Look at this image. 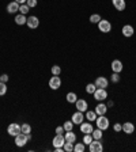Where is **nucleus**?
I'll use <instances>...</instances> for the list:
<instances>
[{
	"instance_id": "393cba45",
	"label": "nucleus",
	"mask_w": 136,
	"mask_h": 152,
	"mask_svg": "<svg viewBox=\"0 0 136 152\" xmlns=\"http://www.w3.org/2000/svg\"><path fill=\"white\" fill-rule=\"evenodd\" d=\"M85 142H78V144H74V151L75 152H85Z\"/></svg>"
},
{
	"instance_id": "7c9ffc66",
	"label": "nucleus",
	"mask_w": 136,
	"mask_h": 152,
	"mask_svg": "<svg viewBox=\"0 0 136 152\" xmlns=\"http://www.w3.org/2000/svg\"><path fill=\"white\" fill-rule=\"evenodd\" d=\"M93 140H94V139H93L91 133H86V134H85V137H83V142H85L86 145H89V144L93 141Z\"/></svg>"
},
{
	"instance_id": "e433bc0d",
	"label": "nucleus",
	"mask_w": 136,
	"mask_h": 152,
	"mask_svg": "<svg viewBox=\"0 0 136 152\" xmlns=\"http://www.w3.org/2000/svg\"><path fill=\"white\" fill-rule=\"evenodd\" d=\"M113 130L114 132H121V130H123V125H121V124H114L113 125Z\"/></svg>"
},
{
	"instance_id": "bb28decb",
	"label": "nucleus",
	"mask_w": 136,
	"mask_h": 152,
	"mask_svg": "<svg viewBox=\"0 0 136 152\" xmlns=\"http://www.w3.org/2000/svg\"><path fill=\"white\" fill-rule=\"evenodd\" d=\"M95 90H97V87H95L94 83H89V84L86 86V92L87 94H94Z\"/></svg>"
},
{
	"instance_id": "1a4fd4ad",
	"label": "nucleus",
	"mask_w": 136,
	"mask_h": 152,
	"mask_svg": "<svg viewBox=\"0 0 136 152\" xmlns=\"http://www.w3.org/2000/svg\"><path fill=\"white\" fill-rule=\"evenodd\" d=\"M94 84H95V87H97V88H106V87L109 86V80L106 79L105 76H99V77H97V79H95Z\"/></svg>"
},
{
	"instance_id": "a19ab883",
	"label": "nucleus",
	"mask_w": 136,
	"mask_h": 152,
	"mask_svg": "<svg viewBox=\"0 0 136 152\" xmlns=\"http://www.w3.org/2000/svg\"><path fill=\"white\" fill-rule=\"evenodd\" d=\"M113 104H114V102H113V101H109L108 103H106V106H108V107H112Z\"/></svg>"
},
{
	"instance_id": "4468645a",
	"label": "nucleus",
	"mask_w": 136,
	"mask_h": 152,
	"mask_svg": "<svg viewBox=\"0 0 136 152\" xmlns=\"http://www.w3.org/2000/svg\"><path fill=\"white\" fill-rule=\"evenodd\" d=\"M121 33H123L124 37L129 38V37H132V35H133V33H135V28H133V26H131V25H125V26H123V30H121Z\"/></svg>"
},
{
	"instance_id": "ddd939ff",
	"label": "nucleus",
	"mask_w": 136,
	"mask_h": 152,
	"mask_svg": "<svg viewBox=\"0 0 136 152\" xmlns=\"http://www.w3.org/2000/svg\"><path fill=\"white\" fill-rule=\"evenodd\" d=\"M19 6H21V4L16 3L15 0L11 1V3H8L7 4V12L8 14H16L19 11Z\"/></svg>"
},
{
	"instance_id": "2f4dec72",
	"label": "nucleus",
	"mask_w": 136,
	"mask_h": 152,
	"mask_svg": "<svg viewBox=\"0 0 136 152\" xmlns=\"http://www.w3.org/2000/svg\"><path fill=\"white\" fill-rule=\"evenodd\" d=\"M99 20H101V15H98V14L90 15V23H98Z\"/></svg>"
},
{
	"instance_id": "473e14b6",
	"label": "nucleus",
	"mask_w": 136,
	"mask_h": 152,
	"mask_svg": "<svg viewBox=\"0 0 136 152\" xmlns=\"http://www.w3.org/2000/svg\"><path fill=\"white\" fill-rule=\"evenodd\" d=\"M51 71H52V75H56V76H59L61 73V68L59 65H53Z\"/></svg>"
},
{
	"instance_id": "f03ea898",
	"label": "nucleus",
	"mask_w": 136,
	"mask_h": 152,
	"mask_svg": "<svg viewBox=\"0 0 136 152\" xmlns=\"http://www.w3.org/2000/svg\"><path fill=\"white\" fill-rule=\"evenodd\" d=\"M95 124H97V128L101 130H106L109 128V125H110L109 118H106L105 115H98L97 120H95Z\"/></svg>"
},
{
	"instance_id": "ea45409f",
	"label": "nucleus",
	"mask_w": 136,
	"mask_h": 152,
	"mask_svg": "<svg viewBox=\"0 0 136 152\" xmlns=\"http://www.w3.org/2000/svg\"><path fill=\"white\" fill-rule=\"evenodd\" d=\"M16 3H19V4H26V1H27V0H15Z\"/></svg>"
},
{
	"instance_id": "b1692460",
	"label": "nucleus",
	"mask_w": 136,
	"mask_h": 152,
	"mask_svg": "<svg viewBox=\"0 0 136 152\" xmlns=\"http://www.w3.org/2000/svg\"><path fill=\"white\" fill-rule=\"evenodd\" d=\"M91 136H93V139H94V140H101L102 136H104V133H102L101 129H97V130H93Z\"/></svg>"
},
{
	"instance_id": "0eeeda50",
	"label": "nucleus",
	"mask_w": 136,
	"mask_h": 152,
	"mask_svg": "<svg viewBox=\"0 0 136 152\" xmlns=\"http://www.w3.org/2000/svg\"><path fill=\"white\" fill-rule=\"evenodd\" d=\"M60 86H61L60 76L53 75L51 79H49V87H51L52 90H59V88H60Z\"/></svg>"
},
{
	"instance_id": "5701e85b",
	"label": "nucleus",
	"mask_w": 136,
	"mask_h": 152,
	"mask_svg": "<svg viewBox=\"0 0 136 152\" xmlns=\"http://www.w3.org/2000/svg\"><path fill=\"white\" fill-rule=\"evenodd\" d=\"M86 118L89 120V122H93L97 120V113L95 111H86Z\"/></svg>"
},
{
	"instance_id": "6ab92c4d",
	"label": "nucleus",
	"mask_w": 136,
	"mask_h": 152,
	"mask_svg": "<svg viewBox=\"0 0 136 152\" xmlns=\"http://www.w3.org/2000/svg\"><path fill=\"white\" fill-rule=\"evenodd\" d=\"M123 132L127 134H132L135 132V125L132 122H124L123 124Z\"/></svg>"
},
{
	"instance_id": "dca6fc26",
	"label": "nucleus",
	"mask_w": 136,
	"mask_h": 152,
	"mask_svg": "<svg viewBox=\"0 0 136 152\" xmlns=\"http://www.w3.org/2000/svg\"><path fill=\"white\" fill-rule=\"evenodd\" d=\"M95 113H97V115H105L106 114V111H108V106L105 103H98L97 106H95Z\"/></svg>"
},
{
	"instance_id": "412c9836",
	"label": "nucleus",
	"mask_w": 136,
	"mask_h": 152,
	"mask_svg": "<svg viewBox=\"0 0 136 152\" xmlns=\"http://www.w3.org/2000/svg\"><path fill=\"white\" fill-rule=\"evenodd\" d=\"M64 139H65V141L75 142L76 141V134L72 132V130H68V132L64 133Z\"/></svg>"
},
{
	"instance_id": "c756f323",
	"label": "nucleus",
	"mask_w": 136,
	"mask_h": 152,
	"mask_svg": "<svg viewBox=\"0 0 136 152\" xmlns=\"http://www.w3.org/2000/svg\"><path fill=\"white\" fill-rule=\"evenodd\" d=\"M63 128H64V130H65V132H68V130H72L74 122H72V121H65V122L63 124Z\"/></svg>"
},
{
	"instance_id": "58836bf2",
	"label": "nucleus",
	"mask_w": 136,
	"mask_h": 152,
	"mask_svg": "<svg viewBox=\"0 0 136 152\" xmlns=\"http://www.w3.org/2000/svg\"><path fill=\"white\" fill-rule=\"evenodd\" d=\"M0 76H1V82H3V83L8 82V75H6V73H4V75H0Z\"/></svg>"
},
{
	"instance_id": "423d86ee",
	"label": "nucleus",
	"mask_w": 136,
	"mask_h": 152,
	"mask_svg": "<svg viewBox=\"0 0 136 152\" xmlns=\"http://www.w3.org/2000/svg\"><path fill=\"white\" fill-rule=\"evenodd\" d=\"M90 152H102L104 151V145H102L101 140H93L89 144Z\"/></svg>"
},
{
	"instance_id": "c9c22d12",
	"label": "nucleus",
	"mask_w": 136,
	"mask_h": 152,
	"mask_svg": "<svg viewBox=\"0 0 136 152\" xmlns=\"http://www.w3.org/2000/svg\"><path fill=\"white\" fill-rule=\"evenodd\" d=\"M37 0H27V1H26V4H27L29 7H30V8H34L35 6H37Z\"/></svg>"
},
{
	"instance_id": "f8f14e48",
	"label": "nucleus",
	"mask_w": 136,
	"mask_h": 152,
	"mask_svg": "<svg viewBox=\"0 0 136 152\" xmlns=\"http://www.w3.org/2000/svg\"><path fill=\"white\" fill-rule=\"evenodd\" d=\"M75 106H76V109L79 111H82V113L87 111V109H89V104H87V102H86L85 99H78V101L75 102Z\"/></svg>"
},
{
	"instance_id": "4be33fe9",
	"label": "nucleus",
	"mask_w": 136,
	"mask_h": 152,
	"mask_svg": "<svg viewBox=\"0 0 136 152\" xmlns=\"http://www.w3.org/2000/svg\"><path fill=\"white\" fill-rule=\"evenodd\" d=\"M65 99H67L68 103H75V102L78 101V95H76L75 92H68L67 96H65Z\"/></svg>"
},
{
	"instance_id": "f704fd0d",
	"label": "nucleus",
	"mask_w": 136,
	"mask_h": 152,
	"mask_svg": "<svg viewBox=\"0 0 136 152\" xmlns=\"http://www.w3.org/2000/svg\"><path fill=\"white\" fill-rule=\"evenodd\" d=\"M112 83H118L120 82V75L118 73H116V72H113V75H112Z\"/></svg>"
},
{
	"instance_id": "a211bd4d",
	"label": "nucleus",
	"mask_w": 136,
	"mask_h": 152,
	"mask_svg": "<svg viewBox=\"0 0 136 152\" xmlns=\"http://www.w3.org/2000/svg\"><path fill=\"white\" fill-rule=\"evenodd\" d=\"M112 3H113V7L117 11H124L127 4H125V0H112Z\"/></svg>"
},
{
	"instance_id": "cd10ccee",
	"label": "nucleus",
	"mask_w": 136,
	"mask_h": 152,
	"mask_svg": "<svg viewBox=\"0 0 136 152\" xmlns=\"http://www.w3.org/2000/svg\"><path fill=\"white\" fill-rule=\"evenodd\" d=\"M21 129H22V133H25V134H30V132H32V126H30L29 124L21 125Z\"/></svg>"
},
{
	"instance_id": "9b49d317",
	"label": "nucleus",
	"mask_w": 136,
	"mask_h": 152,
	"mask_svg": "<svg viewBox=\"0 0 136 152\" xmlns=\"http://www.w3.org/2000/svg\"><path fill=\"white\" fill-rule=\"evenodd\" d=\"M26 25H27V27H30V28H37L38 26H40V19H38L37 16H34V15L29 16Z\"/></svg>"
},
{
	"instance_id": "6e6552de",
	"label": "nucleus",
	"mask_w": 136,
	"mask_h": 152,
	"mask_svg": "<svg viewBox=\"0 0 136 152\" xmlns=\"http://www.w3.org/2000/svg\"><path fill=\"white\" fill-rule=\"evenodd\" d=\"M64 142H65V139H64V134H56L52 140V144H53L54 148H63Z\"/></svg>"
},
{
	"instance_id": "72a5a7b5",
	"label": "nucleus",
	"mask_w": 136,
	"mask_h": 152,
	"mask_svg": "<svg viewBox=\"0 0 136 152\" xmlns=\"http://www.w3.org/2000/svg\"><path fill=\"white\" fill-rule=\"evenodd\" d=\"M6 92H7V84L3 82H0V96L6 95Z\"/></svg>"
},
{
	"instance_id": "f3484780",
	"label": "nucleus",
	"mask_w": 136,
	"mask_h": 152,
	"mask_svg": "<svg viewBox=\"0 0 136 152\" xmlns=\"http://www.w3.org/2000/svg\"><path fill=\"white\" fill-rule=\"evenodd\" d=\"M123 68H124V65L120 60H113L112 61V71H113V72L120 73L121 71H123Z\"/></svg>"
},
{
	"instance_id": "79ce46f5",
	"label": "nucleus",
	"mask_w": 136,
	"mask_h": 152,
	"mask_svg": "<svg viewBox=\"0 0 136 152\" xmlns=\"http://www.w3.org/2000/svg\"><path fill=\"white\" fill-rule=\"evenodd\" d=\"M64 149L63 148H54V152H63Z\"/></svg>"
},
{
	"instance_id": "37998d69",
	"label": "nucleus",
	"mask_w": 136,
	"mask_h": 152,
	"mask_svg": "<svg viewBox=\"0 0 136 152\" xmlns=\"http://www.w3.org/2000/svg\"><path fill=\"white\" fill-rule=\"evenodd\" d=\"M0 82H1V76H0Z\"/></svg>"
},
{
	"instance_id": "aec40b11",
	"label": "nucleus",
	"mask_w": 136,
	"mask_h": 152,
	"mask_svg": "<svg viewBox=\"0 0 136 152\" xmlns=\"http://www.w3.org/2000/svg\"><path fill=\"white\" fill-rule=\"evenodd\" d=\"M26 22H27L26 15H23V14H18V15H15V23L16 25L23 26V25H26Z\"/></svg>"
},
{
	"instance_id": "7ed1b4c3",
	"label": "nucleus",
	"mask_w": 136,
	"mask_h": 152,
	"mask_svg": "<svg viewBox=\"0 0 136 152\" xmlns=\"http://www.w3.org/2000/svg\"><path fill=\"white\" fill-rule=\"evenodd\" d=\"M7 133H8L10 136H12V137L18 136L19 133H22V129H21V125H19V124H16V122L10 124L8 128H7Z\"/></svg>"
},
{
	"instance_id": "9d476101",
	"label": "nucleus",
	"mask_w": 136,
	"mask_h": 152,
	"mask_svg": "<svg viewBox=\"0 0 136 152\" xmlns=\"http://www.w3.org/2000/svg\"><path fill=\"white\" fill-rule=\"evenodd\" d=\"M83 120H85V115H83L82 111H76V113L72 114V117H71V121L74 122V125H80V124L83 122Z\"/></svg>"
},
{
	"instance_id": "f257e3e1",
	"label": "nucleus",
	"mask_w": 136,
	"mask_h": 152,
	"mask_svg": "<svg viewBox=\"0 0 136 152\" xmlns=\"http://www.w3.org/2000/svg\"><path fill=\"white\" fill-rule=\"evenodd\" d=\"M30 139H32V134L19 133L18 136H15V145H16V147H25Z\"/></svg>"
},
{
	"instance_id": "c85d7f7f",
	"label": "nucleus",
	"mask_w": 136,
	"mask_h": 152,
	"mask_svg": "<svg viewBox=\"0 0 136 152\" xmlns=\"http://www.w3.org/2000/svg\"><path fill=\"white\" fill-rule=\"evenodd\" d=\"M29 11H30V7H29L27 4H21V6H19V12H21V14L26 15Z\"/></svg>"
},
{
	"instance_id": "a878e982",
	"label": "nucleus",
	"mask_w": 136,
	"mask_h": 152,
	"mask_svg": "<svg viewBox=\"0 0 136 152\" xmlns=\"http://www.w3.org/2000/svg\"><path fill=\"white\" fill-rule=\"evenodd\" d=\"M63 149L65 152H72L74 151V142H70V141H65L63 145Z\"/></svg>"
},
{
	"instance_id": "2eb2a0df",
	"label": "nucleus",
	"mask_w": 136,
	"mask_h": 152,
	"mask_svg": "<svg viewBox=\"0 0 136 152\" xmlns=\"http://www.w3.org/2000/svg\"><path fill=\"white\" fill-rule=\"evenodd\" d=\"M93 130H94V128H93L91 122H85V121H83V122L80 124V132H82L83 134H86V133H93Z\"/></svg>"
},
{
	"instance_id": "20e7f679",
	"label": "nucleus",
	"mask_w": 136,
	"mask_h": 152,
	"mask_svg": "<svg viewBox=\"0 0 136 152\" xmlns=\"http://www.w3.org/2000/svg\"><path fill=\"white\" fill-rule=\"evenodd\" d=\"M98 28L101 33H110L112 30V23L109 22V20H106V19H101L98 23Z\"/></svg>"
},
{
	"instance_id": "39448f33",
	"label": "nucleus",
	"mask_w": 136,
	"mask_h": 152,
	"mask_svg": "<svg viewBox=\"0 0 136 152\" xmlns=\"http://www.w3.org/2000/svg\"><path fill=\"white\" fill-rule=\"evenodd\" d=\"M93 95H94L95 101L102 102V101H105V99L108 98V91H106V88H97Z\"/></svg>"
},
{
	"instance_id": "4c0bfd02",
	"label": "nucleus",
	"mask_w": 136,
	"mask_h": 152,
	"mask_svg": "<svg viewBox=\"0 0 136 152\" xmlns=\"http://www.w3.org/2000/svg\"><path fill=\"white\" fill-rule=\"evenodd\" d=\"M64 132H65V130H64L63 126H57L56 128V134H64Z\"/></svg>"
}]
</instances>
